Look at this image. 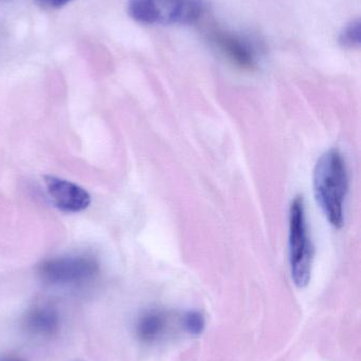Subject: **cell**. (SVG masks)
Instances as JSON below:
<instances>
[{
  "mask_svg": "<svg viewBox=\"0 0 361 361\" xmlns=\"http://www.w3.org/2000/svg\"><path fill=\"white\" fill-rule=\"evenodd\" d=\"M348 190L349 173L343 154L336 149L324 152L314 171V192L318 205L335 228L345 224Z\"/></svg>",
  "mask_w": 361,
  "mask_h": 361,
  "instance_id": "1",
  "label": "cell"
},
{
  "mask_svg": "<svg viewBox=\"0 0 361 361\" xmlns=\"http://www.w3.org/2000/svg\"><path fill=\"white\" fill-rule=\"evenodd\" d=\"M206 0H129L127 13L148 25H186L199 23L207 12Z\"/></svg>",
  "mask_w": 361,
  "mask_h": 361,
  "instance_id": "2",
  "label": "cell"
},
{
  "mask_svg": "<svg viewBox=\"0 0 361 361\" xmlns=\"http://www.w3.org/2000/svg\"><path fill=\"white\" fill-rule=\"evenodd\" d=\"M290 265L297 288H307L311 281L314 248L309 238L304 200L295 197L290 208Z\"/></svg>",
  "mask_w": 361,
  "mask_h": 361,
  "instance_id": "3",
  "label": "cell"
},
{
  "mask_svg": "<svg viewBox=\"0 0 361 361\" xmlns=\"http://www.w3.org/2000/svg\"><path fill=\"white\" fill-rule=\"evenodd\" d=\"M99 271V265L90 257L74 256L51 259L38 269L40 277L51 284L84 282Z\"/></svg>",
  "mask_w": 361,
  "mask_h": 361,
  "instance_id": "4",
  "label": "cell"
},
{
  "mask_svg": "<svg viewBox=\"0 0 361 361\" xmlns=\"http://www.w3.org/2000/svg\"><path fill=\"white\" fill-rule=\"evenodd\" d=\"M210 42L228 61L244 70H254L258 66V55L249 39L223 29H212L208 34Z\"/></svg>",
  "mask_w": 361,
  "mask_h": 361,
  "instance_id": "5",
  "label": "cell"
},
{
  "mask_svg": "<svg viewBox=\"0 0 361 361\" xmlns=\"http://www.w3.org/2000/svg\"><path fill=\"white\" fill-rule=\"evenodd\" d=\"M44 183L53 205L61 212H80L90 205V195L74 183L52 176L44 177Z\"/></svg>",
  "mask_w": 361,
  "mask_h": 361,
  "instance_id": "6",
  "label": "cell"
},
{
  "mask_svg": "<svg viewBox=\"0 0 361 361\" xmlns=\"http://www.w3.org/2000/svg\"><path fill=\"white\" fill-rule=\"evenodd\" d=\"M25 324V328L32 334L51 336L59 330V314L52 307H35L27 314Z\"/></svg>",
  "mask_w": 361,
  "mask_h": 361,
  "instance_id": "7",
  "label": "cell"
},
{
  "mask_svg": "<svg viewBox=\"0 0 361 361\" xmlns=\"http://www.w3.org/2000/svg\"><path fill=\"white\" fill-rule=\"evenodd\" d=\"M167 328V315L158 310H150L140 316L136 326V332L140 341L150 343L162 337Z\"/></svg>",
  "mask_w": 361,
  "mask_h": 361,
  "instance_id": "8",
  "label": "cell"
},
{
  "mask_svg": "<svg viewBox=\"0 0 361 361\" xmlns=\"http://www.w3.org/2000/svg\"><path fill=\"white\" fill-rule=\"evenodd\" d=\"M339 44L343 48L355 49L361 44V23L360 19L348 23L339 34Z\"/></svg>",
  "mask_w": 361,
  "mask_h": 361,
  "instance_id": "9",
  "label": "cell"
},
{
  "mask_svg": "<svg viewBox=\"0 0 361 361\" xmlns=\"http://www.w3.org/2000/svg\"><path fill=\"white\" fill-rule=\"evenodd\" d=\"M184 328L189 334L194 335V336H199L205 330L206 322L205 317L203 314L199 313L196 311L188 312L184 315Z\"/></svg>",
  "mask_w": 361,
  "mask_h": 361,
  "instance_id": "10",
  "label": "cell"
},
{
  "mask_svg": "<svg viewBox=\"0 0 361 361\" xmlns=\"http://www.w3.org/2000/svg\"><path fill=\"white\" fill-rule=\"evenodd\" d=\"M72 0H35L38 6L45 8H59L69 4Z\"/></svg>",
  "mask_w": 361,
  "mask_h": 361,
  "instance_id": "11",
  "label": "cell"
},
{
  "mask_svg": "<svg viewBox=\"0 0 361 361\" xmlns=\"http://www.w3.org/2000/svg\"><path fill=\"white\" fill-rule=\"evenodd\" d=\"M0 361H23L16 357H0Z\"/></svg>",
  "mask_w": 361,
  "mask_h": 361,
  "instance_id": "12",
  "label": "cell"
}]
</instances>
